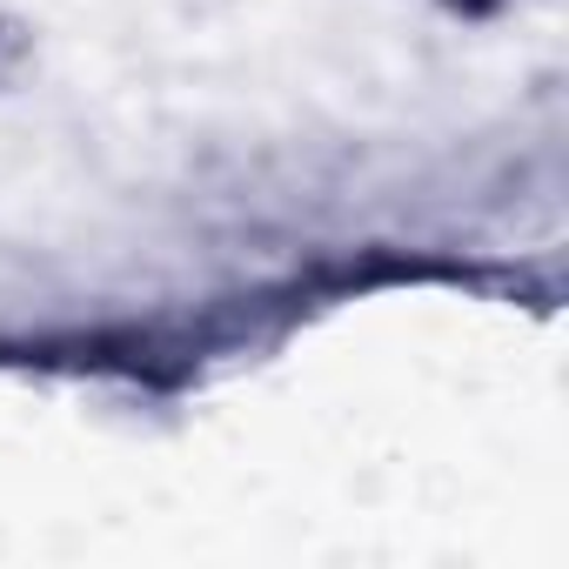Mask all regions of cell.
I'll return each instance as SVG.
<instances>
[{"label":"cell","mask_w":569,"mask_h":569,"mask_svg":"<svg viewBox=\"0 0 569 569\" xmlns=\"http://www.w3.org/2000/svg\"><path fill=\"white\" fill-rule=\"evenodd\" d=\"M436 8H442V14H456V21H496L509 0H436Z\"/></svg>","instance_id":"2"},{"label":"cell","mask_w":569,"mask_h":569,"mask_svg":"<svg viewBox=\"0 0 569 569\" xmlns=\"http://www.w3.org/2000/svg\"><path fill=\"white\" fill-rule=\"evenodd\" d=\"M28 48H34V34H28V21H14V14H0V81H8V74H21V61H28Z\"/></svg>","instance_id":"1"}]
</instances>
